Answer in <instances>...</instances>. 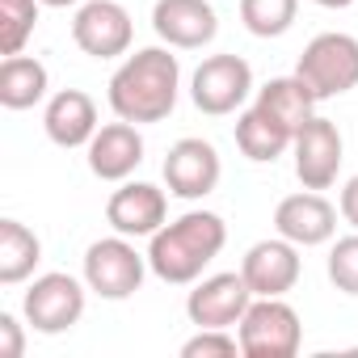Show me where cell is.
I'll list each match as a JSON object with an SVG mask.
<instances>
[{"instance_id":"1","label":"cell","mask_w":358,"mask_h":358,"mask_svg":"<svg viewBox=\"0 0 358 358\" xmlns=\"http://www.w3.org/2000/svg\"><path fill=\"white\" fill-rule=\"evenodd\" d=\"M182 89V68L169 47H143L118 64L110 76V110L127 122H164L177 106Z\"/></svg>"},{"instance_id":"2","label":"cell","mask_w":358,"mask_h":358,"mask_svg":"<svg viewBox=\"0 0 358 358\" xmlns=\"http://www.w3.org/2000/svg\"><path fill=\"white\" fill-rule=\"evenodd\" d=\"M224 245H228V224L215 211H186L182 220L164 224L152 236L148 266L160 282L186 287L203 278V270L224 253Z\"/></svg>"},{"instance_id":"3","label":"cell","mask_w":358,"mask_h":358,"mask_svg":"<svg viewBox=\"0 0 358 358\" xmlns=\"http://www.w3.org/2000/svg\"><path fill=\"white\" fill-rule=\"evenodd\" d=\"M245 358H295L303 341L299 312L282 295H257L236 324Z\"/></svg>"},{"instance_id":"4","label":"cell","mask_w":358,"mask_h":358,"mask_svg":"<svg viewBox=\"0 0 358 358\" xmlns=\"http://www.w3.org/2000/svg\"><path fill=\"white\" fill-rule=\"evenodd\" d=\"M295 76H303V85L316 93V101H329V97H341L350 89H358V38L354 34H316L299 64H295Z\"/></svg>"},{"instance_id":"5","label":"cell","mask_w":358,"mask_h":358,"mask_svg":"<svg viewBox=\"0 0 358 358\" xmlns=\"http://www.w3.org/2000/svg\"><path fill=\"white\" fill-rule=\"evenodd\" d=\"M148 257L131 245V236H106V241H93L89 253H85V282L93 295L101 299H131L139 287H143V274H148Z\"/></svg>"},{"instance_id":"6","label":"cell","mask_w":358,"mask_h":358,"mask_svg":"<svg viewBox=\"0 0 358 358\" xmlns=\"http://www.w3.org/2000/svg\"><path fill=\"white\" fill-rule=\"evenodd\" d=\"M249 93H253V68L241 55H207L190 76V101L211 118L236 114L249 101Z\"/></svg>"},{"instance_id":"7","label":"cell","mask_w":358,"mask_h":358,"mask_svg":"<svg viewBox=\"0 0 358 358\" xmlns=\"http://www.w3.org/2000/svg\"><path fill=\"white\" fill-rule=\"evenodd\" d=\"M85 287L89 282H80L72 274H59V270L34 278L30 291H26V299H22V312H26L30 329L34 333H47V337L68 333L85 316Z\"/></svg>"},{"instance_id":"8","label":"cell","mask_w":358,"mask_h":358,"mask_svg":"<svg viewBox=\"0 0 358 358\" xmlns=\"http://www.w3.org/2000/svg\"><path fill=\"white\" fill-rule=\"evenodd\" d=\"M341 152H345V139H341L337 122L312 114L295 131V143H291L299 186L303 190H329L337 182V173H341Z\"/></svg>"},{"instance_id":"9","label":"cell","mask_w":358,"mask_h":358,"mask_svg":"<svg viewBox=\"0 0 358 358\" xmlns=\"http://www.w3.org/2000/svg\"><path fill=\"white\" fill-rule=\"evenodd\" d=\"M135 22L118 0H89L72 17V43L93 59H118L131 51Z\"/></svg>"},{"instance_id":"10","label":"cell","mask_w":358,"mask_h":358,"mask_svg":"<svg viewBox=\"0 0 358 358\" xmlns=\"http://www.w3.org/2000/svg\"><path fill=\"white\" fill-rule=\"evenodd\" d=\"M220 177H224V160H220L215 143H207L199 135L177 139L164 156V186L177 199H190V203L207 199L220 186Z\"/></svg>"},{"instance_id":"11","label":"cell","mask_w":358,"mask_h":358,"mask_svg":"<svg viewBox=\"0 0 358 358\" xmlns=\"http://www.w3.org/2000/svg\"><path fill=\"white\" fill-rule=\"evenodd\" d=\"M257 295L249 291L245 274H211L203 282H194V291L186 295V316L199 329H232L241 324V316L249 312Z\"/></svg>"},{"instance_id":"12","label":"cell","mask_w":358,"mask_h":358,"mask_svg":"<svg viewBox=\"0 0 358 358\" xmlns=\"http://www.w3.org/2000/svg\"><path fill=\"white\" fill-rule=\"evenodd\" d=\"M152 30L160 34V43L177 51H199L220 34V17L207 0H156Z\"/></svg>"},{"instance_id":"13","label":"cell","mask_w":358,"mask_h":358,"mask_svg":"<svg viewBox=\"0 0 358 358\" xmlns=\"http://www.w3.org/2000/svg\"><path fill=\"white\" fill-rule=\"evenodd\" d=\"M274 232L287 236L299 249L324 245L337 232V207L320 194V190H303V194H287L274 207Z\"/></svg>"},{"instance_id":"14","label":"cell","mask_w":358,"mask_h":358,"mask_svg":"<svg viewBox=\"0 0 358 358\" xmlns=\"http://www.w3.org/2000/svg\"><path fill=\"white\" fill-rule=\"evenodd\" d=\"M164 215L169 199L152 182H122L106 203V220L118 236H156L164 228Z\"/></svg>"},{"instance_id":"15","label":"cell","mask_w":358,"mask_h":358,"mask_svg":"<svg viewBox=\"0 0 358 358\" xmlns=\"http://www.w3.org/2000/svg\"><path fill=\"white\" fill-rule=\"evenodd\" d=\"M241 274H245L253 295H287L299 282V245H291L287 236L257 241L245 253Z\"/></svg>"},{"instance_id":"16","label":"cell","mask_w":358,"mask_h":358,"mask_svg":"<svg viewBox=\"0 0 358 358\" xmlns=\"http://www.w3.org/2000/svg\"><path fill=\"white\" fill-rule=\"evenodd\" d=\"M139 160H143V135L127 118L97 127V135L89 139V169L101 182H127L139 169Z\"/></svg>"},{"instance_id":"17","label":"cell","mask_w":358,"mask_h":358,"mask_svg":"<svg viewBox=\"0 0 358 358\" xmlns=\"http://www.w3.org/2000/svg\"><path fill=\"white\" fill-rule=\"evenodd\" d=\"M43 127L55 148H89V139L97 135V101L85 89H59L47 101Z\"/></svg>"},{"instance_id":"18","label":"cell","mask_w":358,"mask_h":358,"mask_svg":"<svg viewBox=\"0 0 358 358\" xmlns=\"http://www.w3.org/2000/svg\"><path fill=\"white\" fill-rule=\"evenodd\" d=\"M257 110H266L274 122H282L287 131H299L312 114H316V93L303 85V76H274L257 89Z\"/></svg>"},{"instance_id":"19","label":"cell","mask_w":358,"mask_h":358,"mask_svg":"<svg viewBox=\"0 0 358 358\" xmlns=\"http://www.w3.org/2000/svg\"><path fill=\"white\" fill-rule=\"evenodd\" d=\"M47 64H38L34 55H5L0 64V106L5 110H30L47 97Z\"/></svg>"},{"instance_id":"20","label":"cell","mask_w":358,"mask_h":358,"mask_svg":"<svg viewBox=\"0 0 358 358\" xmlns=\"http://www.w3.org/2000/svg\"><path fill=\"white\" fill-rule=\"evenodd\" d=\"M295 143V131H287L282 122H274L266 110H257V106H249L241 118H236V148L249 156V160H257V164H274L287 148Z\"/></svg>"},{"instance_id":"21","label":"cell","mask_w":358,"mask_h":358,"mask_svg":"<svg viewBox=\"0 0 358 358\" xmlns=\"http://www.w3.org/2000/svg\"><path fill=\"white\" fill-rule=\"evenodd\" d=\"M43 262V241L22 220H0V282L17 287Z\"/></svg>"},{"instance_id":"22","label":"cell","mask_w":358,"mask_h":358,"mask_svg":"<svg viewBox=\"0 0 358 358\" xmlns=\"http://www.w3.org/2000/svg\"><path fill=\"white\" fill-rule=\"evenodd\" d=\"M299 0H241V22L253 38H282L295 26Z\"/></svg>"},{"instance_id":"23","label":"cell","mask_w":358,"mask_h":358,"mask_svg":"<svg viewBox=\"0 0 358 358\" xmlns=\"http://www.w3.org/2000/svg\"><path fill=\"white\" fill-rule=\"evenodd\" d=\"M38 26V0H0V55H22Z\"/></svg>"},{"instance_id":"24","label":"cell","mask_w":358,"mask_h":358,"mask_svg":"<svg viewBox=\"0 0 358 358\" xmlns=\"http://www.w3.org/2000/svg\"><path fill=\"white\" fill-rule=\"evenodd\" d=\"M329 282L341 295H358V232L354 236H341L329 249Z\"/></svg>"},{"instance_id":"25","label":"cell","mask_w":358,"mask_h":358,"mask_svg":"<svg viewBox=\"0 0 358 358\" xmlns=\"http://www.w3.org/2000/svg\"><path fill=\"white\" fill-rule=\"evenodd\" d=\"M236 350H241V337H232L228 329H199L182 345V358H232Z\"/></svg>"},{"instance_id":"26","label":"cell","mask_w":358,"mask_h":358,"mask_svg":"<svg viewBox=\"0 0 358 358\" xmlns=\"http://www.w3.org/2000/svg\"><path fill=\"white\" fill-rule=\"evenodd\" d=\"M26 354V337L13 312H0V358H22Z\"/></svg>"},{"instance_id":"27","label":"cell","mask_w":358,"mask_h":358,"mask_svg":"<svg viewBox=\"0 0 358 358\" xmlns=\"http://www.w3.org/2000/svg\"><path fill=\"white\" fill-rule=\"evenodd\" d=\"M337 211H341V220L358 232V173L350 177V182L341 186V199H337Z\"/></svg>"},{"instance_id":"28","label":"cell","mask_w":358,"mask_h":358,"mask_svg":"<svg viewBox=\"0 0 358 358\" xmlns=\"http://www.w3.org/2000/svg\"><path fill=\"white\" fill-rule=\"evenodd\" d=\"M316 5H320V9H350L354 0H316Z\"/></svg>"},{"instance_id":"29","label":"cell","mask_w":358,"mask_h":358,"mask_svg":"<svg viewBox=\"0 0 358 358\" xmlns=\"http://www.w3.org/2000/svg\"><path fill=\"white\" fill-rule=\"evenodd\" d=\"M38 5H47V9H68V5H80V0H38Z\"/></svg>"}]
</instances>
